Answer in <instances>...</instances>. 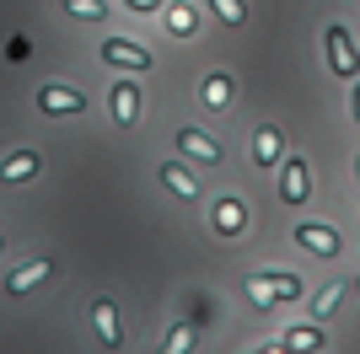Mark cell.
I'll return each mask as SVG.
<instances>
[{
    "instance_id": "obj_1",
    "label": "cell",
    "mask_w": 360,
    "mask_h": 354,
    "mask_svg": "<svg viewBox=\"0 0 360 354\" xmlns=\"http://www.w3.org/2000/svg\"><path fill=\"white\" fill-rule=\"evenodd\" d=\"M323 44H328V65H333V75H339V81H355V75H360V54H355V44H349V32L333 22V27L323 32Z\"/></svg>"
},
{
    "instance_id": "obj_2",
    "label": "cell",
    "mask_w": 360,
    "mask_h": 354,
    "mask_svg": "<svg viewBox=\"0 0 360 354\" xmlns=\"http://www.w3.org/2000/svg\"><path fill=\"white\" fill-rule=\"evenodd\" d=\"M38 113L49 118H70V113H86V97L70 86H60V81H49V86H38Z\"/></svg>"
},
{
    "instance_id": "obj_3",
    "label": "cell",
    "mask_w": 360,
    "mask_h": 354,
    "mask_svg": "<svg viewBox=\"0 0 360 354\" xmlns=\"http://www.w3.org/2000/svg\"><path fill=\"white\" fill-rule=\"evenodd\" d=\"M178 156H188V162H205V166H215V162L226 156V150H221V140H210L205 129L183 124V129H178Z\"/></svg>"
},
{
    "instance_id": "obj_4",
    "label": "cell",
    "mask_w": 360,
    "mask_h": 354,
    "mask_svg": "<svg viewBox=\"0 0 360 354\" xmlns=\"http://www.w3.org/2000/svg\"><path fill=\"white\" fill-rule=\"evenodd\" d=\"M280 199H285V204H307V199H312V172H307L301 156H290V162L280 166Z\"/></svg>"
},
{
    "instance_id": "obj_5",
    "label": "cell",
    "mask_w": 360,
    "mask_h": 354,
    "mask_svg": "<svg viewBox=\"0 0 360 354\" xmlns=\"http://www.w3.org/2000/svg\"><path fill=\"white\" fill-rule=\"evenodd\" d=\"M91 322H97V339L108 343V349H124V327H119V306L108 301V295H97L91 301Z\"/></svg>"
},
{
    "instance_id": "obj_6",
    "label": "cell",
    "mask_w": 360,
    "mask_h": 354,
    "mask_svg": "<svg viewBox=\"0 0 360 354\" xmlns=\"http://www.w3.org/2000/svg\"><path fill=\"white\" fill-rule=\"evenodd\" d=\"M296 242L312 252V258H339V247H345L333 225H296Z\"/></svg>"
},
{
    "instance_id": "obj_7",
    "label": "cell",
    "mask_w": 360,
    "mask_h": 354,
    "mask_svg": "<svg viewBox=\"0 0 360 354\" xmlns=\"http://www.w3.org/2000/svg\"><path fill=\"white\" fill-rule=\"evenodd\" d=\"M253 162L258 166H280L285 162V134H280V124H264V129L253 134Z\"/></svg>"
},
{
    "instance_id": "obj_8",
    "label": "cell",
    "mask_w": 360,
    "mask_h": 354,
    "mask_svg": "<svg viewBox=\"0 0 360 354\" xmlns=\"http://www.w3.org/2000/svg\"><path fill=\"white\" fill-rule=\"evenodd\" d=\"M231 91H237V86H231V75H226V70H210L205 81H199V103L210 107V113H226V107H231Z\"/></svg>"
},
{
    "instance_id": "obj_9",
    "label": "cell",
    "mask_w": 360,
    "mask_h": 354,
    "mask_svg": "<svg viewBox=\"0 0 360 354\" xmlns=\"http://www.w3.org/2000/svg\"><path fill=\"white\" fill-rule=\"evenodd\" d=\"M103 59L124 65V70H150V54L140 44H124V38H103Z\"/></svg>"
},
{
    "instance_id": "obj_10",
    "label": "cell",
    "mask_w": 360,
    "mask_h": 354,
    "mask_svg": "<svg viewBox=\"0 0 360 354\" xmlns=\"http://www.w3.org/2000/svg\"><path fill=\"white\" fill-rule=\"evenodd\" d=\"M44 172V156L38 150H11L6 162H0V183H27V177Z\"/></svg>"
},
{
    "instance_id": "obj_11",
    "label": "cell",
    "mask_w": 360,
    "mask_h": 354,
    "mask_svg": "<svg viewBox=\"0 0 360 354\" xmlns=\"http://www.w3.org/2000/svg\"><path fill=\"white\" fill-rule=\"evenodd\" d=\"M108 103H113V118H119L124 129H129V124H140V86H135V81H119Z\"/></svg>"
},
{
    "instance_id": "obj_12",
    "label": "cell",
    "mask_w": 360,
    "mask_h": 354,
    "mask_svg": "<svg viewBox=\"0 0 360 354\" xmlns=\"http://www.w3.org/2000/svg\"><path fill=\"white\" fill-rule=\"evenodd\" d=\"M49 274H54V268H49L44 258H38V263H27V268H16L11 280H6V295H27V290H38Z\"/></svg>"
},
{
    "instance_id": "obj_13",
    "label": "cell",
    "mask_w": 360,
    "mask_h": 354,
    "mask_svg": "<svg viewBox=\"0 0 360 354\" xmlns=\"http://www.w3.org/2000/svg\"><path fill=\"white\" fill-rule=\"evenodd\" d=\"M162 183L178 193V199H199V183H194V172L183 162H162Z\"/></svg>"
},
{
    "instance_id": "obj_14",
    "label": "cell",
    "mask_w": 360,
    "mask_h": 354,
    "mask_svg": "<svg viewBox=\"0 0 360 354\" xmlns=\"http://www.w3.org/2000/svg\"><path fill=\"white\" fill-rule=\"evenodd\" d=\"M280 349L285 354H317L323 349V333H317V327H290L285 339H280Z\"/></svg>"
},
{
    "instance_id": "obj_15",
    "label": "cell",
    "mask_w": 360,
    "mask_h": 354,
    "mask_svg": "<svg viewBox=\"0 0 360 354\" xmlns=\"http://www.w3.org/2000/svg\"><path fill=\"white\" fill-rule=\"evenodd\" d=\"M167 32H172V38H194V32H199L194 11H188L183 0H167Z\"/></svg>"
},
{
    "instance_id": "obj_16",
    "label": "cell",
    "mask_w": 360,
    "mask_h": 354,
    "mask_svg": "<svg viewBox=\"0 0 360 354\" xmlns=\"http://www.w3.org/2000/svg\"><path fill=\"white\" fill-rule=\"evenodd\" d=\"M242 221H248V215H242V199H221V204H215V231L221 236H237Z\"/></svg>"
},
{
    "instance_id": "obj_17",
    "label": "cell",
    "mask_w": 360,
    "mask_h": 354,
    "mask_svg": "<svg viewBox=\"0 0 360 354\" xmlns=\"http://www.w3.org/2000/svg\"><path fill=\"white\" fill-rule=\"evenodd\" d=\"M194 343H199V327H194V322H178L156 354H194Z\"/></svg>"
},
{
    "instance_id": "obj_18",
    "label": "cell",
    "mask_w": 360,
    "mask_h": 354,
    "mask_svg": "<svg viewBox=\"0 0 360 354\" xmlns=\"http://www.w3.org/2000/svg\"><path fill=\"white\" fill-rule=\"evenodd\" d=\"M215 16H221V27H242L248 22V0H205Z\"/></svg>"
},
{
    "instance_id": "obj_19",
    "label": "cell",
    "mask_w": 360,
    "mask_h": 354,
    "mask_svg": "<svg viewBox=\"0 0 360 354\" xmlns=\"http://www.w3.org/2000/svg\"><path fill=\"white\" fill-rule=\"evenodd\" d=\"M264 284L274 290V301H301V280L296 274H264Z\"/></svg>"
},
{
    "instance_id": "obj_20",
    "label": "cell",
    "mask_w": 360,
    "mask_h": 354,
    "mask_svg": "<svg viewBox=\"0 0 360 354\" xmlns=\"http://www.w3.org/2000/svg\"><path fill=\"white\" fill-rule=\"evenodd\" d=\"M65 11H70V16H81V22H103V16H108V6H103V0H65Z\"/></svg>"
},
{
    "instance_id": "obj_21",
    "label": "cell",
    "mask_w": 360,
    "mask_h": 354,
    "mask_svg": "<svg viewBox=\"0 0 360 354\" xmlns=\"http://www.w3.org/2000/svg\"><path fill=\"white\" fill-rule=\"evenodd\" d=\"M339 301H345V284H328V290L312 301V311H317V317H328V311H339Z\"/></svg>"
},
{
    "instance_id": "obj_22",
    "label": "cell",
    "mask_w": 360,
    "mask_h": 354,
    "mask_svg": "<svg viewBox=\"0 0 360 354\" xmlns=\"http://www.w3.org/2000/svg\"><path fill=\"white\" fill-rule=\"evenodd\" d=\"M248 301H253L258 311H264V306H274V290L264 284V274H253V280H248Z\"/></svg>"
},
{
    "instance_id": "obj_23",
    "label": "cell",
    "mask_w": 360,
    "mask_h": 354,
    "mask_svg": "<svg viewBox=\"0 0 360 354\" xmlns=\"http://www.w3.org/2000/svg\"><path fill=\"white\" fill-rule=\"evenodd\" d=\"M349 107H355V124H360V81H355V91H349Z\"/></svg>"
},
{
    "instance_id": "obj_24",
    "label": "cell",
    "mask_w": 360,
    "mask_h": 354,
    "mask_svg": "<svg viewBox=\"0 0 360 354\" xmlns=\"http://www.w3.org/2000/svg\"><path fill=\"white\" fill-rule=\"evenodd\" d=\"M129 6H135V11H156V6H162V0H129Z\"/></svg>"
},
{
    "instance_id": "obj_25",
    "label": "cell",
    "mask_w": 360,
    "mask_h": 354,
    "mask_svg": "<svg viewBox=\"0 0 360 354\" xmlns=\"http://www.w3.org/2000/svg\"><path fill=\"white\" fill-rule=\"evenodd\" d=\"M355 183H360V150H355Z\"/></svg>"
},
{
    "instance_id": "obj_26",
    "label": "cell",
    "mask_w": 360,
    "mask_h": 354,
    "mask_svg": "<svg viewBox=\"0 0 360 354\" xmlns=\"http://www.w3.org/2000/svg\"><path fill=\"white\" fill-rule=\"evenodd\" d=\"M264 354H285V349H280V343H274V349H264Z\"/></svg>"
},
{
    "instance_id": "obj_27",
    "label": "cell",
    "mask_w": 360,
    "mask_h": 354,
    "mask_svg": "<svg viewBox=\"0 0 360 354\" xmlns=\"http://www.w3.org/2000/svg\"><path fill=\"white\" fill-rule=\"evenodd\" d=\"M0 252H6V236H0Z\"/></svg>"
},
{
    "instance_id": "obj_28",
    "label": "cell",
    "mask_w": 360,
    "mask_h": 354,
    "mask_svg": "<svg viewBox=\"0 0 360 354\" xmlns=\"http://www.w3.org/2000/svg\"><path fill=\"white\" fill-rule=\"evenodd\" d=\"M355 290H360V280H355Z\"/></svg>"
}]
</instances>
